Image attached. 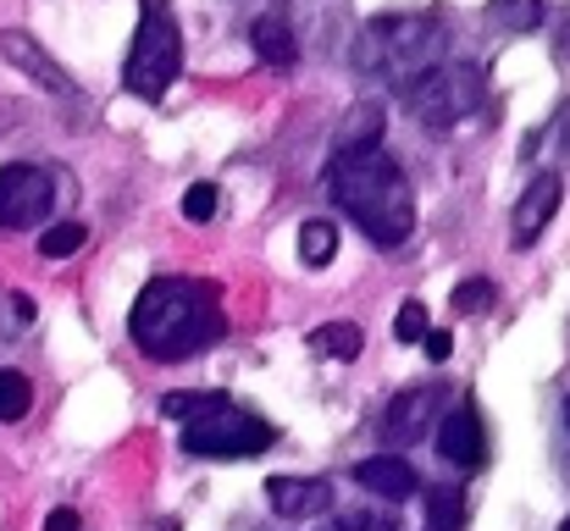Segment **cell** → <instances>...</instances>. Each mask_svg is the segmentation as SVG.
Listing matches in <instances>:
<instances>
[{
    "label": "cell",
    "mask_w": 570,
    "mask_h": 531,
    "mask_svg": "<svg viewBox=\"0 0 570 531\" xmlns=\"http://www.w3.org/2000/svg\"><path fill=\"white\" fill-rule=\"evenodd\" d=\"M128 333H134V344L150 354V360H167V365L194 360V354H205L227 333L222 288L216 283H199V277H156L134 299Z\"/></svg>",
    "instance_id": "cell-1"
},
{
    "label": "cell",
    "mask_w": 570,
    "mask_h": 531,
    "mask_svg": "<svg viewBox=\"0 0 570 531\" xmlns=\"http://www.w3.org/2000/svg\"><path fill=\"white\" fill-rule=\"evenodd\" d=\"M327 194H333V205H338L377 249H399V244L415 233L410 177L399 173V161H387L377 145H366V150H333Z\"/></svg>",
    "instance_id": "cell-2"
},
{
    "label": "cell",
    "mask_w": 570,
    "mask_h": 531,
    "mask_svg": "<svg viewBox=\"0 0 570 531\" xmlns=\"http://www.w3.org/2000/svg\"><path fill=\"white\" fill-rule=\"evenodd\" d=\"M161 415L184 421V449L199 460H255L277 443V432L227 393H161Z\"/></svg>",
    "instance_id": "cell-3"
},
{
    "label": "cell",
    "mask_w": 570,
    "mask_h": 531,
    "mask_svg": "<svg viewBox=\"0 0 570 531\" xmlns=\"http://www.w3.org/2000/svg\"><path fill=\"white\" fill-rule=\"evenodd\" d=\"M443 28L432 17H372L355 39V67L366 78H387L393 89L415 78L421 67L443 61Z\"/></svg>",
    "instance_id": "cell-4"
},
{
    "label": "cell",
    "mask_w": 570,
    "mask_h": 531,
    "mask_svg": "<svg viewBox=\"0 0 570 531\" xmlns=\"http://www.w3.org/2000/svg\"><path fill=\"white\" fill-rule=\"evenodd\" d=\"M184 72V33L167 0H139V33L122 67V89L139 100H161Z\"/></svg>",
    "instance_id": "cell-5"
},
{
    "label": "cell",
    "mask_w": 570,
    "mask_h": 531,
    "mask_svg": "<svg viewBox=\"0 0 570 531\" xmlns=\"http://www.w3.org/2000/svg\"><path fill=\"white\" fill-rule=\"evenodd\" d=\"M399 95H404V111L421 128L443 134V128L465 122L482 106V67H471V61H432L415 78H404Z\"/></svg>",
    "instance_id": "cell-6"
},
{
    "label": "cell",
    "mask_w": 570,
    "mask_h": 531,
    "mask_svg": "<svg viewBox=\"0 0 570 531\" xmlns=\"http://www.w3.org/2000/svg\"><path fill=\"white\" fill-rule=\"evenodd\" d=\"M50 205H56V177L45 167L28 161L0 167V227H33L50 216Z\"/></svg>",
    "instance_id": "cell-7"
},
{
    "label": "cell",
    "mask_w": 570,
    "mask_h": 531,
    "mask_svg": "<svg viewBox=\"0 0 570 531\" xmlns=\"http://www.w3.org/2000/svg\"><path fill=\"white\" fill-rule=\"evenodd\" d=\"M560 199H566V177H560V173L532 177V183L521 188V199H515V216H510V244H515V249L538 244V233L554 222Z\"/></svg>",
    "instance_id": "cell-8"
},
{
    "label": "cell",
    "mask_w": 570,
    "mask_h": 531,
    "mask_svg": "<svg viewBox=\"0 0 570 531\" xmlns=\"http://www.w3.org/2000/svg\"><path fill=\"white\" fill-rule=\"evenodd\" d=\"M0 56L17 67V72H28L39 89H50V95H72L78 83H72V72L33 39V33H22V28H0Z\"/></svg>",
    "instance_id": "cell-9"
},
{
    "label": "cell",
    "mask_w": 570,
    "mask_h": 531,
    "mask_svg": "<svg viewBox=\"0 0 570 531\" xmlns=\"http://www.w3.org/2000/svg\"><path fill=\"white\" fill-rule=\"evenodd\" d=\"M443 387H404L399 399H387V410H382V432L393 437V443H415V437H426V426H438V415H443Z\"/></svg>",
    "instance_id": "cell-10"
},
{
    "label": "cell",
    "mask_w": 570,
    "mask_h": 531,
    "mask_svg": "<svg viewBox=\"0 0 570 531\" xmlns=\"http://www.w3.org/2000/svg\"><path fill=\"white\" fill-rule=\"evenodd\" d=\"M438 454L449 465H460V471H476L488 460V432H482L471 404H454V410L438 415Z\"/></svg>",
    "instance_id": "cell-11"
},
{
    "label": "cell",
    "mask_w": 570,
    "mask_h": 531,
    "mask_svg": "<svg viewBox=\"0 0 570 531\" xmlns=\"http://www.w3.org/2000/svg\"><path fill=\"white\" fill-rule=\"evenodd\" d=\"M266 504L283 521H316V515L333 510V482H322V476H272L266 482Z\"/></svg>",
    "instance_id": "cell-12"
},
{
    "label": "cell",
    "mask_w": 570,
    "mask_h": 531,
    "mask_svg": "<svg viewBox=\"0 0 570 531\" xmlns=\"http://www.w3.org/2000/svg\"><path fill=\"white\" fill-rule=\"evenodd\" d=\"M355 482H361L366 493H377V499H393V504H399V499H410V493L421 488V476H415V471H410L399 454L361 460V465H355Z\"/></svg>",
    "instance_id": "cell-13"
},
{
    "label": "cell",
    "mask_w": 570,
    "mask_h": 531,
    "mask_svg": "<svg viewBox=\"0 0 570 531\" xmlns=\"http://www.w3.org/2000/svg\"><path fill=\"white\" fill-rule=\"evenodd\" d=\"M249 45H255V56L266 67H294L299 61V45H294V33H288V22L277 11H266V17L249 22Z\"/></svg>",
    "instance_id": "cell-14"
},
{
    "label": "cell",
    "mask_w": 570,
    "mask_h": 531,
    "mask_svg": "<svg viewBox=\"0 0 570 531\" xmlns=\"http://www.w3.org/2000/svg\"><path fill=\"white\" fill-rule=\"evenodd\" d=\"M382 122H387L382 100H361V106H355V111L338 122L333 145H338V150H366V145H377V139H382Z\"/></svg>",
    "instance_id": "cell-15"
},
{
    "label": "cell",
    "mask_w": 570,
    "mask_h": 531,
    "mask_svg": "<svg viewBox=\"0 0 570 531\" xmlns=\"http://www.w3.org/2000/svg\"><path fill=\"white\" fill-rule=\"evenodd\" d=\"M305 344H311V354H322V360H355L366 338H361L355 322H327V327H316Z\"/></svg>",
    "instance_id": "cell-16"
},
{
    "label": "cell",
    "mask_w": 570,
    "mask_h": 531,
    "mask_svg": "<svg viewBox=\"0 0 570 531\" xmlns=\"http://www.w3.org/2000/svg\"><path fill=\"white\" fill-rule=\"evenodd\" d=\"M465 527V488H426V531Z\"/></svg>",
    "instance_id": "cell-17"
},
{
    "label": "cell",
    "mask_w": 570,
    "mask_h": 531,
    "mask_svg": "<svg viewBox=\"0 0 570 531\" xmlns=\"http://www.w3.org/2000/svg\"><path fill=\"white\" fill-rule=\"evenodd\" d=\"M299 255H305V266H327V260L338 255V222L311 216V222L299 227Z\"/></svg>",
    "instance_id": "cell-18"
},
{
    "label": "cell",
    "mask_w": 570,
    "mask_h": 531,
    "mask_svg": "<svg viewBox=\"0 0 570 531\" xmlns=\"http://www.w3.org/2000/svg\"><path fill=\"white\" fill-rule=\"evenodd\" d=\"M83 238H89L83 222H56V227L39 233V255H45V260H67L72 249H83Z\"/></svg>",
    "instance_id": "cell-19"
},
{
    "label": "cell",
    "mask_w": 570,
    "mask_h": 531,
    "mask_svg": "<svg viewBox=\"0 0 570 531\" xmlns=\"http://www.w3.org/2000/svg\"><path fill=\"white\" fill-rule=\"evenodd\" d=\"M28 404H33L28 376L6 365V371H0V421H22V415H28Z\"/></svg>",
    "instance_id": "cell-20"
},
{
    "label": "cell",
    "mask_w": 570,
    "mask_h": 531,
    "mask_svg": "<svg viewBox=\"0 0 570 531\" xmlns=\"http://www.w3.org/2000/svg\"><path fill=\"white\" fill-rule=\"evenodd\" d=\"M493 22L515 28V33H532L543 22V0H493Z\"/></svg>",
    "instance_id": "cell-21"
},
{
    "label": "cell",
    "mask_w": 570,
    "mask_h": 531,
    "mask_svg": "<svg viewBox=\"0 0 570 531\" xmlns=\"http://www.w3.org/2000/svg\"><path fill=\"white\" fill-rule=\"evenodd\" d=\"M493 299H499V288H493L488 277H471V283L454 288V311H460V316H482Z\"/></svg>",
    "instance_id": "cell-22"
},
{
    "label": "cell",
    "mask_w": 570,
    "mask_h": 531,
    "mask_svg": "<svg viewBox=\"0 0 570 531\" xmlns=\"http://www.w3.org/2000/svg\"><path fill=\"white\" fill-rule=\"evenodd\" d=\"M421 333H426V305H421V299H404L399 316H393V338H399V344H415Z\"/></svg>",
    "instance_id": "cell-23"
},
{
    "label": "cell",
    "mask_w": 570,
    "mask_h": 531,
    "mask_svg": "<svg viewBox=\"0 0 570 531\" xmlns=\"http://www.w3.org/2000/svg\"><path fill=\"white\" fill-rule=\"evenodd\" d=\"M184 216L189 222H210L216 216V188L210 183H194L189 194H184Z\"/></svg>",
    "instance_id": "cell-24"
},
{
    "label": "cell",
    "mask_w": 570,
    "mask_h": 531,
    "mask_svg": "<svg viewBox=\"0 0 570 531\" xmlns=\"http://www.w3.org/2000/svg\"><path fill=\"white\" fill-rule=\"evenodd\" d=\"M415 344L426 350V360H438V365H443V360L454 354V333H443V327H426V333H421Z\"/></svg>",
    "instance_id": "cell-25"
},
{
    "label": "cell",
    "mask_w": 570,
    "mask_h": 531,
    "mask_svg": "<svg viewBox=\"0 0 570 531\" xmlns=\"http://www.w3.org/2000/svg\"><path fill=\"white\" fill-rule=\"evenodd\" d=\"M11 316H17V327H28L33 322V299L28 294H11Z\"/></svg>",
    "instance_id": "cell-26"
},
{
    "label": "cell",
    "mask_w": 570,
    "mask_h": 531,
    "mask_svg": "<svg viewBox=\"0 0 570 531\" xmlns=\"http://www.w3.org/2000/svg\"><path fill=\"white\" fill-rule=\"evenodd\" d=\"M45 531H78V515H72V510H50Z\"/></svg>",
    "instance_id": "cell-27"
},
{
    "label": "cell",
    "mask_w": 570,
    "mask_h": 531,
    "mask_svg": "<svg viewBox=\"0 0 570 531\" xmlns=\"http://www.w3.org/2000/svg\"><path fill=\"white\" fill-rule=\"evenodd\" d=\"M554 139H560V161L570 167V106L560 111V128H554Z\"/></svg>",
    "instance_id": "cell-28"
},
{
    "label": "cell",
    "mask_w": 570,
    "mask_h": 531,
    "mask_svg": "<svg viewBox=\"0 0 570 531\" xmlns=\"http://www.w3.org/2000/svg\"><path fill=\"white\" fill-rule=\"evenodd\" d=\"M560 531H570V521H566V527H560Z\"/></svg>",
    "instance_id": "cell-29"
}]
</instances>
